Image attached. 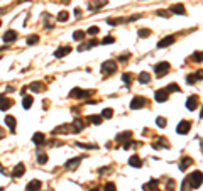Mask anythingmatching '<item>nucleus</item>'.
Listing matches in <instances>:
<instances>
[{
	"label": "nucleus",
	"mask_w": 203,
	"mask_h": 191,
	"mask_svg": "<svg viewBox=\"0 0 203 191\" xmlns=\"http://www.w3.org/2000/svg\"><path fill=\"white\" fill-rule=\"evenodd\" d=\"M190 184L191 189H196V188L201 186V171H195V173H191L190 176H186V181Z\"/></svg>",
	"instance_id": "obj_1"
},
{
	"label": "nucleus",
	"mask_w": 203,
	"mask_h": 191,
	"mask_svg": "<svg viewBox=\"0 0 203 191\" xmlns=\"http://www.w3.org/2000/svg\"><path fill=\"white\" fill-rule=\"evenodd\" d=\"M100 71L103 75H113L117 71V63L113 59H108V61H103L102 66H100Z\"/></svg>",
	"instance_id": "obj_2"
},
{
	"label": "nucleus",
	"mask_w": 203,
	"mask_h": 191,
	"mask_svg": "<svg viewBox=\"0 0 203 191\" xmlns=\"http://www.w3.org/2000/svg\"><path fill=\"white\" fill-rule=\"evenodd\" d=\"M169 68H171V64L168 63V61H161V63H157L154 66V73H156V76L161 78V76H164L166 73L169 71Z\"/></svg>",
	"instance_id": "obj_3"
},
{
	"label": "nucleus",
	"mask_w": 203,
	"mask_h": 191,
	"mask_svg": "<svg viewBox=\"0 0 203 191\" xmlns=\"http://www.w3.org/2000/svg\"><path fill=\"white\" fill-rule=\"evenodd\" d=\"M69 97L71 98H87V97H90V91L88 90H81V88H73L69 91Z\"/></svg>",
	"instance_id": "obj_4"
},
{
	"label": "nucleus",
	"mask_w": 203,
	"mask_h": 191,
	"mask_svg": "<svg viewBox=\"0 0 203 191\" xmlns=\"http://www.w3.org/2000/svg\"><path fill=\"white\" fill-rule=\"evenodd\" d=\"M107 4H108V0H90L87 4V7H88V10H97V9L105 7Z\"/></svg>",
	"instance_id": "obj_5"
},
{
	"label": "nucleus",
	"mask_w": 203,
	"mask_h": 191,
	"mask_svg": "<svg viewBox=\"0 0 203 191\" xmlns=\"http://www.w3.org/2000/svg\"><path fill=\"white\" fill-rule=\"evenodd\" d=\"M168 98H169V93H168V90H166V88L156 90V93H154V100H156V102L163 103V102H166Z\"/></svg>",
	"instance_id": "obj_6"
},
{
	"label": "nucleus",
	"mask_w": 203,
	"mask_h": 191,
	"mask_svg": "<svg viewBox=\"0 0 203 191\" xmlns=\"http://www.w3.org/2000/svg\"><path fill=\"white\" fill-rule=\"evenodd\" d=\"M146 103L147 102H146L144 97H135V98H132V102H130V108H132V110H139V108H142Z\"/></svg>",
	"instance_id": "obj_7"
},
{
	"label": "nucleus",
	"mask_w": 203,
	"mask_h": 191,
	"mask_svg": "<svg viewBox=\"0 0 203 191\" xmlns=\"http://www.w3.org/2000/svg\"><path fill=\"white\" fill-rule=\"evenodd\" d=\"M190 129H191V122H190V120H181V122L178 123L176 132H178V134H188Z\"/></svg>",
	"instance_id": "obj_8"
},
{
	"label": "nucleus",
	"mask_w": 203,
	"mask_h": 191,
	"mask_svg": "<svg viewBox=\"0 0 203 191\" xmlns=\"http://www.w3.org/2000/svg\"><path fill=\"white\" fill-rule=\"evenodd\" d=\"M168 12H169V14H176V15H186V9H185V5H183V4H174V5H171Z\"/></svg>",
	"instance_id": "obj_9"
},
{
	"label": "nucleus",
	"mask_w": 203,
	"mask_h": 191,
	"mask_svg": "<svg viewBox=\"0 0 203 191\" xmlns=\"http://www.w3.org/2000/svg\"><path fill=\"white\" fill-rule=\"evenodd\" d=\"M198 105H200V98L196 97V95H191V97L186 100V108H188V110H195Z\"/></svg>",
	"instance_id": "obj_10"
},
{
	"label": "nucleus",
	"mask_w": 203,
	"mask_h": 191,
	"mask_svg": "<svg viewBox=\"0 0 203 191\" xmlns=\"http://www.w3.org/2000/svg\"><path fill=\"white\" fill-rule=\"evenodd\" d=\"M14 105V102L10 100V98H7L5 95H0V110H9L10 107Z\"/></svg>",
	"instance_id": "obj_11"
},
{
	"label": "nucleus",
	"mask_w": 203,
	"mask_h": 191,
	"mask_svg": "<svg viewBox=\"0 0 203 191\" xmlns=\"http://www.w3.org/2000/svg\"><path fill=\"white\" fill-rule=\"evenodd\" d=\"M174 41H176V37H174V36H166V37H163L159 43H157V47H159V49H163V47H166V46H171Z\"/></svg>",
	"instance_id": "obj_12"
},
{
	"label": "nucleus",
	"mask_w": 203,
	"mask_h": 191,
	"mask_svg": "<svg viewBox=\"0 0 203 191\" xmlns=\"http://www.w3.org/2000/svg\"><path fill=\"white\" fill-rule=\"evenodd\" d=\"M41 186H43V183L39 181V179H32V181L27 183L26 189L27 191H41Z\"/></svg>",
	"instance_id": "obj_13"
},
{
	"label": "nucleus",
	"mask_w": 203,
	"mask_h": 191,
	"mask_svg": "<svg viewBox=\"0 0 203 191\" xmlns=\"http://www.w3.org/2000/svg\"><path fill=\"white\" fill-rule=\"evenodd\" d=\"M24 173H26V166L22 164V162H19V164L14 167L12 176H14V178H21V176H24Z\"/></svg>",
	"instance_id": "obj_14"
},
{
	"label": "nucleus",
	"mask_w": 203,
	"mask_h": 191,
	"mask_svg": "<svg viewBox=\"0 0 203 191\" xmlns=\"http://www.w3.org/2000/svg\"><path fill=\"white\" fill-rule=\"evenodd\" d=\"M69 53H71V46H63V47H58L56 51H54V56L56 58H65Z\"/></svg>",
	"instance_id": "obj_15"
},
{
	"label": "nucleus",
	"mask_w": 203,
	"mask_h": 191,
	"mask_svg": "<svg viewBox=\"0 0 203 191\" xmlns=\"http://www.w3.org/2000/svg\"><path fill=\"white\" fill-rule=\"evenodd\" d=\"M4 41L7 44H10V43H14V41H17V32H15V30H7V32H5L4 34Z\"/></svg>",
	"instance_id": "obj_16"
},
{
	"label": "nucleus",
	"mask_w": 203,
	"mask_h": 191,
	"mask_svg": "<svg viewBox=\"0 0 203 191\" xmlns=\"http://www.w3.org/2000/svg\"><path fill=\"white\" fill-rule=\"evenodd\" d=\"M200 80H201V69H200L198 73H193V75H188V76H186V83H188V85H195V83L200 81Z\"/></svg>",
	"instance_id": "obj_17"
},
{
	"label": "nucleus",
	"mask_w": 203,
	"mask_h": 191,
	"mask_svg": "<svg viewBox=\"0 0 203 191\" xmlns=\"http://www.w3.org/2000/svg\"><path fill=\"white\" fill-rule=\"evenodd\" d=\"M32 142H34L36 145H43L44 142H46V135H44L43 132H36L34 135H32Z\"/></svg>",
	"instance_id": "obj_18"
},
{
	"label": "nucleus",
	"mask_w": 203,
	"mask_h": 191,
	"mask_svg": "<svg viewBox=\"0 0 203 191\" xmlns=\"http://www.w3.org/2000/svg\"><path fill=\"white\" fill-rule=\"evenodd\" d=\"M98 44H100V41H91V43H81L80 46H78V53L87 51V49H91V47L98 46Z\"/></svg>",
	"instance_id": "obj_19"
},
{
	"label": "nucleus",
	"mask_w": 203,
	"mask_h": 191,
	"mask_svg": "<svg viewBox=\"0 0 203 191\" xmlns=\"http://www.w3.org/2000/svg\"><path fill=\"white\" fill-rule=\"evenodd\" d=\"M85 129V122L81 119H75V122L71 123V130L73 132H81Z\"/></svg>",
	"instance_id": "obj_20"
},
{
	"label": "nucleus",
	"mask_w": 203,
	"mask_h": 191,
	"mask_svg": "<svg viewBox=\"0 0 203 191\" xmlns=\"http://www.w3.org/2000/svg\"><path fill=\"white\" fill-rule=\"evenodd\" d=\"M4 122H5V125H7V127L10 129V132H15V127H17V122H15V119H14L12 115H7Z\"/></svg>",
	"instance_id": "obj_21"
},
{
	"label": "nucleus",
	"mask_w": 203,
	"mask_h": 191,
	"mask_svg": "<svg viewBox=\"0 0 203 191\" xmlns=\"http://www.w3.org/2000/svg\"><path fill=\"white\" fill-rule=\"evenodd\" d=\"M83 157H75V159H69L68 162L65 164L66 169H76L78 166H80V161H81Z\"/></svg>",
	"instance_id": "obj_22"
},
{
	"label": "nucleus",
	"mask_w": 203,
	"mask_h": 191,
	"mask_svg": "<svg viewBox=\"0 0 203 191\" xmlns=\"http://www.w3.org/2000/svg\"><path fill=\"white\" fill-rule=\"evenodd\" d=\"M129 139H132V132H130V130L120 132V134H119V135L115 137L117 142H125V140H129Z\"/></svg>",
	"instance_id": "obj_23"
},
{
	"label": "nucleus",
	"mask_w": 203,
	"mask_h": 191,
	"mask_svg": "<svg viewBox=\"0 0 203 191\" xmlns=\"http://www.w3.org/2000/svg\"><path fill=\"white\" fill-rule=\"evenodd\" d=\"M191 164H193V159L186 156V157H183L181 161H179V169H181V171H186Z\"/></svg>",
	"instance_id": "obj_24"
},
{
	"label": "nucleus",
	"mask_w": 203,
	"mask_h": 191,
	"mask_svg": "<svg viewBox=\"0 0 203 191\" xmlns=\"http://www.w3.org/2000/svg\"><path fill=\"white\" fill-rule=\"evenodd\" d=\"M139 83H142V85H147V83H151V75L147 71H142V73H139V76H137Z\"/></svg>",
	"instance_id": "obj_25"
},
{
	"label": "nucleus",
	"mask_w": 203,
	"mask_h": 191,
	"mask_svg": "<svg viewBox=\"0 0 203 191\" xmlns=\"http://www.w3.org/2000/svg\"><path fill=\"white\" fill-rule=\"evenodd\" d=\"M154 149H169V142L164 137H159V140L154 142Z\"/></svg>",
	"instance_id": "obj_26"
},
{
	"label": "nucleus",
	"mask_w": 203,
	"mask_h": 191,
	"mask_svg": "<svg viewBox=\"0 0 203 191\" xmlns=\"http://www.w3.org/2000/svg\"><path fill=\"white\" fill-rule=\"evenodd\" d=\"M87 122H91L93 125H100V123L103 122V119H102V115H88Z\"/></svg>",
	"instance_id": "obj_27"
},
{
	"label": "nucleus",
	"mask_w": 203,
	"mask_h": 191,
	"mask_svg": "<svg viewBox=\"0 0 203 191\" xmlns=\"http://www.w3.org/2000/svg\"><path fill=\"white\" fill-rule=\"evenodd\" d=\"M129 166H132V167H142V161H141V157H139V156H132L129 159Z\"/></svg>",
	"instance_id": "obj_28"
},
{
	"label": "nucleus",
	"mask_w": 203,
	"mask_h": 191,
	"mask_svg": "<svg viewBox=\"0 0 203 191\" xmlns=\"http://www.w3.org/2000/svg\"><path fill=\"white\" fill-rule=\"evenodd\" d=\"M156 188H157V179H151L147 184H144V186H142V189L144 191H154Z\"/></svg>",
	"instance_id": "obj_29"
},
{
	"label": "nucleus",
	"mask_w": 203,
	"mask_h": 191,
	"mask_svg": "<svg viewBox=\"0 0 203 191\" xmlns=\"http://www.w3.org/2000/svg\"><path fill=\"white\" fill-rule=\"evenodd\" d=\"M44 88V85L41 83V81H34V83H30L29 85V90H32L34 93H37V91H41V90Z\"/></svg>",
	"instance_id": "obj_30"
},
{
	"label": "nucleus",
	"mask_w": 203,
	"mask_h": 191,
	"mask_svg": "<svg viewBox=\"0 0 203 191\" xmlns=\"http://www.w3.org/2000/svg\"><path fill=\"white\" fill-rule=\"evenodd\" d=\"M32 103H34V98L32 97H29V95H27V97H24V100H22V107H24V108H30V105H32Z\"/></svg>",
	"instance_id": "obj_31"
},
{
	"label": "nucleus",
	"mask_w": 203,
	"mask_h": 191,
	"mask_svg": "<svg viewBox=\"0 0 203 191\" xmlns=\"http://www.w3.org/2000/svg\"><path fill=\"white\" fill-rule=\"evenodd\" d=\"M124 22H127V17H120V19H107V24H110V26L124 24Z\"/></svg>",
	"instance_id": "obj_32"
},
{
	"label": "nucleus",
	"mask_w": 203,
	"mask_h": 191,
	"mask_svg": "<svg viewBox=\"0 0 203 191\" xmlns=\"http://www.w3.org/2000/svg\"><path fill=\"white\" fill-rule=\"evenodd\" d=\"M85 30H75L73 32V39L75 41H83V39H85Z\"/></svg>",
	"instance_id": "obj_33"
},
{
	"label": "nucleus",
	"mask_w": 203,
	"mask_h": 191,
	"mask_svg": "<svg viewBox=\"0 0 203 191\" xmlns=\"http://www.w3.org/2000/svg\"><path fill=\"white\" fill-rule=\"evenodd\" d=\"M122 81H124V85L130 86V83H132V75H130V73H124V75H122Z\"/></svg>",
	"instance_id": "obj_34"
},
{
	"label": "nucleus",
	"mask_w": 203,
	"mask_h": 191,
	"mask_svg": "<svg viewBox=\"0 0 203 191\" xmlns=\"http://www.w3.org/2000/svg\"><path fill=\"white\" fill-rule=\"evenodd\" d=\"M68 19H69V14L66 12V10H61V12L58 14V21L59 22H66Z\"/></svg>",
	"instance_id": "obj_35"
},
{
	"label": "nucleus",
	"mask_w": 203,
	"mask_h": 191,
	"mask_svg": "<svg viewBox=\"0 0 203 191\" xmlns=\"http://www.w3.org/2000/svg\"><path fill=\"white\" fill-rule=\"evenodd\" d=\"M37 43H39V36L37 34H32V36L27 37V44H29V46H34V44H37Z\"/></svg>",
	"instance_id": "obj_36"
},
{
	"label": "nucleus",
	"mask_w": 203,
	"mask_h": 191,
	"mask_svg": "<svg viewBox=\"0 0 203 191\" xmlns=\"http://www.w3.org/2000/svg\"><path fill=\"white\" fill-rule=\"evenodd\" d=\"M102 119H112V115H113V110L112 108H105V110H102Z\"/></svg>",
	"instance_id": "obj_37"
},
{
	"label": "nucleus",
	"mask_w": 203,
	"mask_h": 191,
	"mask_svg": "<svg viewBox=\"0 0 203 191\" xmlns=\"http://www.w3.org/2000/svg\"><path fill=\"white\" fill-rule=\"evenodd\" d=\"M37 162L39 164H46V162H48V154L37 152Z\"/></svg>",
	"instance_id": "obj_38"
},
{
	"label": "nucleus",
	"mask_w": 203,
	"mask_h": 191,
	"mask_svg": "<svg viewBox=\"0 0 203 191\" xmlns=\"http://www.w3.org/2000/svg\"><path fill=\"white\" fill-rule=\"evenodd\" d=\"M100 32V27H97V26H91L90 29L87 30V32H85V34H90V36H97Z\"/></svg>",
	"instance_id": "obj_39"
},
{
	"label": "nucleus",
	"mask_w": 203,
	"mask_h": 191,
	"mask_svg": "<svg viewBox=\"0 0 203 191\" xmlns=\"http://www.w3.org/2000/svg\"><path fill=\"white\" fill-rule=\"evenodd\" d=\"M137 34H139V37H149V36H151V30L149 29H139Z\"/></svg>",
	"instance_id": "obj_40"
},
{
	"label": "nucleus",
	"mask_w": 203,
	"mask_h": 191,
	"mask_svg": "<svg viewBox=\"0 0 203 191\" xmlns=\"http://www.w3.org/2000/svg\"><path fill=\"white\" fill-rule=\"evenodd\" d=\"M103 191H117V186H115V183H112V181H108V183H107V184H105Z\"/></svg>",
	"instance_id": "obj_41"
},
{
	"label": "nucleus",
	"mask_w": 203,
	"mask_h": 191,
	"mask_svg": "<svg viewBox=\"0 0 203 191\" xmlns=\"http://www.w3.org/2000/svg\"><path fill=\"white\" fill-rule=\"evenodd\" d=\"M156 123H157V127L164 129L166 127V119L164 117H157V119H156Z\"/></svg>",
	"instance_id": "obj_42"
},
{
	"label": "nucleus",
	"mask_w": 203,
	"mask_h": 191,
	"mask_svg": "<svg viewBox=\"0 0 203 191\" xmlns=\"http://www.w3.org/2000/svg\"><path fill=\"white\" fill-rule=\"evenodd\" d=\"M113 43H115V39H113L112 36H107V37H103L100 41V44H113Z\"/></svg>",
	"instance_id": "obj_43"
},
{
	"label": "nucleus",
	"mask_w": 203,
	"mask_h": 191,
	"mask_svg": "<svg viewBox=\"0 0 203 191\" xmlns=\"http://www.w3.org/2000/svg\"><path fill=\"white\" fill-rule=\"evenodd\" d=\"M127 59H130V53H122V54L119 56V61H120V63H125Z\"/></svg>",
	"instance_id": "obj_44"
},
{
	"label": "nucleus",
	"mask_w": 203,
	"mask_h": 191,
	"mask_svg": "<svg viewBox=\"0 0 203 191\" xmlns=\"http://www.w3.org/2000/svg\"><path fill=\"white\" fill-rule=\"evenodd\" d=\"M166 90H168V93H171V91H179V86H178L176 83H171Z\"/></svg>",
	"instance_id": "obj_45"
},
{
	"label": "nucleus",
	"mask_w": 203,
	"mask_h": 191,
	"mask_svg": "<svg viewBox=\"0 0 203 191\" xmlns=\"http://www.w3.org/2000/svg\"><path fill=\"white\" fill-rule=\"evenodd\" d=\"M191 59H193V61H196V63H201V53H200V51H196L193 56H191Z\"/></svg>",
	"instance_id": "obj_46"
},
{
	"label": "nucleus",
	"mask_w": 203,
	"mask_h": 191,
	"mask_svg": "<svg viewBox=\"0 0 203 191\" xmlns=\"http://www.w3.org/2000/svg\"><path fill=\"white\" fill-rule=\"evenodd\" d=\"M78 147H83V149H97V145L93 144H81V142H76Z\"/></svg>",
	"instance_id": "obj_47"
},
{
	"label": "nucleus",
	"mask_w": 203,
	"mask_h": 191,
	"mask_svg": "<svg viewBox=\"0 0 203 191\" xmlns=\"http://www.w3.org/2000/svg\"><path fill=\"white\" fill-rule=\"evenodd\" d=\"M157 15H159V17H169V15H171V14L168 12V10H157Z\"/></svg>",
	"instance_id": "obj_48"
},
{
	"label": "nucleus",
	"mask_w": 203,
	"mask_h": 191,
	"mask_svg": "<svg viewBox=\"0 0 203 191\" xmlns=\"http://www.w3.org/2000/svg\"><path fill=\"white\" fill-rule=\"evenodd\" d=\"M173 188H174V181H173V179H169V181H168V189L171 191Z\"/></svg>",
	"instance_id": "obj_49"
},
{
	"label": "nucleus",
	"mask_w": 203,
	"mask_h": 191,
	"mask_svg": "<svg viewBox=\"0 0 203 191\" xmlns=\"http://www.w3.org/2000/svg\"><path fill=\"white\" fill-rule=\"evenodd\" d=\"M4 137H5V130H4L2 127H0V140L4 139Z\"/></svg>",
	"instance_id": "obj_50"
},
{
	"label": "nucleus",
	"mask_w": 203,
	"mask_h": 191,
	"mask_svg": "<svg viewBox=\"0 0 203 191\" xmlns=\"http://www.w3.org/2000/svg\"><path fill=\"white\" fill-rule=\"evenodd\" d=\"M75 15H76V17H80V15H81V10H80V9H75Z\"/></svg>",
	"instance_id": "obj_51"
},
{
	"label": "nucleus",
	"mask_w": 203,
	"mask_h": 191,
	"mask_svg": "<svg viewBox=\"0 0 203 191\" xmlns=\"http://www.w3.org/2000/svg\"><path fill=\"white\" fill-rule=\"evenodd\" d=\"M90 191H102V189H100V188H91Z\"/></svg>",
	"instance_id": "obj_52"
},
{
	"label": "nucleus",
	"mask_w": 203,
	"mask_h": 191,
	"mask_svg": "<svg viewBox=\"0 0 203 191\" xmlns=\"http://www.w3.org/2000/svg\"><path fill=\"white\" fill-rule=\"evenodd\" d=\"M0 191H4V188H0Z\"/></svg>",
	"instance_id": "obj_53"
},
{
	"label": "nucleus",
	"mask_w": 203,
	"mask_h": 191,
	"mask_svg": "<svg viewBox=\"0 0 203 191\" xmlns=\"http://www.w3.org/2000/svg\"><path fill=\"white\" fill-rule=\"evenodd\" d=\"M0 26H2V21H0Z\"/></svg>",
	"instance_id": "obj_54"
},
{
	"label": "nucleus",
	"mask_w": 203,
	"mask_h": 191,
	"mask_svg": "<svg viewBox=\"0 0 203 191\" xmlns=\"http://www.w3.org/2000/svg\"><path fill=\"white\" fill-rule=\"evenodd\" d=\"M154 191H159V189H154Z\"/></svg>",
	"instance_id": "obj_55"
},
{
	"label": "nucleus",
	"mask_w": 203,
	"mask_h": 191,
	"mask_svg": "<svg viewBox=\"0 0 203 191\" xmlns=\"http://www.w3.org/2000/svg\"><path fill=\"white\" fill-rule=\"evenodd\" d=\"M51 191H52V189H51Z\"/></svg>",
	"instance_id": "obj_56"
}]
</instances>
